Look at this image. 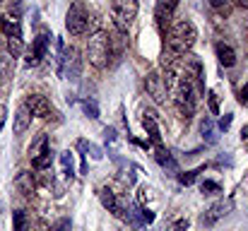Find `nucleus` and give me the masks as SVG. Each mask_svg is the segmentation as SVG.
<instances>
[{"mask_svg": "<svg viewBox=\"0 0 248 231\" xmlns=\"http://www.w3.org/2000/svg\"><path fill=\"white\" fill-rule=\"evenodd\" d=\"M51 164H53V150H51V147L31 159V166H34L36 171H46V169H51Z\"/></svg>", "mask_w": 248, "mask_h": 231, "instance_id": "16", "label": "nucleus"}, {"mask_svg": "<svg viewBox=\"0 0 248 231\" xmlns=\"http://www.w3.org/2000/svg\"><path fill=\"white\" fill-rule=\"evenodd\" d=\"M48 41H51V34L48 31H41V34H36V39H34V44H31V48L27 51V65H39L44 58H46V51H48Z\"/></svg>", "mask_w": 248, "mask_h": 231, "instance_id": "6", "label": "nucleus"}, {"mask_svg": "<svg viewBox=\"0 0 248 231\" xmlns=\"http://www.w3.org/2000/svg\"><path fill=\"white\" fill-rule=\"evenodd\" d=\"M232 207H234V205H232V200H219V202H215V205L202 215V219H200V222H202V227H215L222 217H227V215L232 212Z\"/></svg>", "mask_w": 248, "mask_h": 231, "instance_id": "9", "label": "nucleus"}, {"mask_svg": "<svg viewBox=\"0 0 248 231\" xmlns=\"http://www.w3.org/2000/svg\"><path fill=\"white\" fill-rule=\"evenodd\" d=\"M48 150V138L46 135H39L34 142H31V147H29V156L34 159V156H39L41 152H46Z\"/></svg>", "mask_w": 248, "mask_h": 231, "instance_id": "19", "label": "nucleus"}, {"mask_svg": "<svg viewBox=\"0 0 248 231\" xmlns=\"http://www.w3.org/2000/svg\"><path fill=\"white\" fill-rule=\"evenodd\" d=\"M229 128H232V113H227V116L219 121V130H224V133H227Z\"/></svg>", "mask_w": 248, "mask_h": 231, "instance_id": "30", "label": "nucleus"}, {"mask_svg": "<svg viewBox=\"0 0 248 231\" xmlns=\"http://www.w3.org/2000/svg\"><path fill=\"white\" fill-rule=\"evenodd\" d=\"M22 10H24V7H22V2H19V0H15V2L10 5V15H12V19H19V17H22Z\"/></svg>", "mask_w": 248, "mask_h": 231, "instance_id": "28", "label": "nucleus"}, {"mask_svg": "<svg viewBox=\"0 0 248 231\" xmlns=\"http://www.w3.org/2000/svg\"><path fill=\"white\" fill-rule=\"evenodd\" d=\"M207 104H210V111L217 116L219 113V96H217V92H210L207 94Z\"/></svg>", "mask_w": 248, "mask_h": 231, "instance_id": "26", "label": "nucleus"}, {"mask_svg": "<svg viewBox=\"0 0 248 231\" xmlns=\"http://www.w3.org/2000/svg\"><path fill=\"white\" fill-rule=\"evenodd\" d=\"M142 128H145V133L150 135V140H152L155 145L162 142V133H159V125H157V113H145Z\"/></svg>", "mask_w": 248, "mask_h": 231, "instance_id": "12", "label": "nucleus"}, {"mask_svg": "<svg viewBox=\"0 0 248 231\" xmlns=\"http://www.w3.org/2000/svg\"><path fill=\"white\" fill-rule=\"evenodd\" d=\"M155 156H157L159 166H164V169H169V171H178V164H176V159L166 152L164 147H157V154H155Z\"/></svg>", "mask_w": 248, "mask_h": 231, "instance_id": "17", "label": "nucleus"}, {"mask_svg": "<svg viewBox=\"0 0 248 231\" xmlns=\"http://www.w3.org/2000/svg\"><path fill=\"white\" fill-rule=\"evenodd\" d=\"M195 39H198L195 24H193L190 19H181V22H176L173 29H171L169 51H171L176 58H181V56H186V53L195 46Z\"/></svg>", "mask_w": 248, "mask_h": 231, "instance_id": "1", "label": "nucleus"}, {"mask_svg": "<svg viewBox=\"0 0 248 231\" xmlns=\"http://www.w3.org/2000/svg\"><path fill=\"white\" fill-rule=\"evenodd\" d=\"M159 5H164L166 10H171V12H176V7H178V2L181 0H157Z\"/></svg>", "mask_w": 248, "mask_h": 231, "instance_id": "29", "label": "nucleus"}, {"mask_svg": "<svg viewBox=\"0 0 248 231\" xmlns=\"http://www.w3.org/2000/svg\"><path fill=\"white\" fill-rule=\"evenodd\" d=\"M24 106H27V108L31 111V116H36V118H51V116H58V113L53 111L51 101H48L46 96H41V94H29L27 101H24Z\"/></svg>", "mask_w": 248, "mask_h": 231, "instance_id": "7", "label": "nucleus"}, {"mask_svg": "<svg viewBox=\"0 0 248 231\" xmlns=\"http://www.w3.org/2000/svg\"><path fill=\"white\" fill-rule=\"evenodd\" d=\"M239 101H241V104L248 101V84H244V89H241V94H239Z\"/></svg>", "mask_w": 248, "mask_h": 231, "instance_id": "32", "label": "nucleus"}, {"mask_svg": "<svg viewBox=\"0 0 248 231\" xmlns=\"http://www.w3.org/2000/svg\"><path fill=\"white\" fill-rule=\"evenodd\" d=\"M241 140H248V125L241 128Z\"/></svg>", "mask_w": 248, "mask_h": 231, "instance_id": "34", "label": "nucleus"}, {"mask_svg": "<svg viewBox=\"0 0 248 231\" xmlns=\"http://www.w3.org/2000/svg\"><path fill=\"white\" fill-rule=\"evenodd\" d=\"M70 227H73V222H70L68 217H63V219H58V222L53 224L51 231H70Z\"/></svg>", "mask_w": 248, "mask_h": 231, "instance_id": "27", "label": "nucleus"}, {"mask_svg": "<svg viewBox=\"0 0 248 231\" xmlns=\"http://www.w3.org/2000/svg\"><path fill=\"white\" fill-rule=\"evenodd\" d=\"M87 58L94 68L104 70L108 58H111V51H108V34L106 31H96L89 36V44H87Z\"/></svg>", "mask_w": 248, "mask_h": 231, "instance_id": "2", "label": "nucleus"}, {"mask_svg": "<svg viewBox=\"0 0 248 231\" xmlns=\"http://www.w3.org/2000/svg\"><path fill=\"white\" fill-rule=\"evenodd\" d=\"M186 229H188V222H186V219H178V222L173 224V231H186Z\"/></svg>", "mask_w": 248, "mask_h": 231, "instance_id": "31", "label": "nucleus"}, {"mask_svg": "<svg viewBox=\"0 0 248 231\" xmlns=\"http://www.w3.org/2000/svg\"><path fill=\"white\" fill-rule=\"evenodd\" d=\"M15 188H17L22 195H31V193H34V188H36L34 176H31V173H27V171H22V173L15 178Z\"/></svg>", "mask_w": 248, "mask_h": 231, "instance_id": "14", "label": "nucleus"}, {"mask_svg": "<svg viewBox=\"0 0 248 231\" xmlns=\"http://www.w3.org/2000/svg\"><path fill=\"white\" fill-rule=\"evenodd\" d=\"M99 200H101V205H104L113 217H123V212H125V210H123V205H121V200L116 198V193H113V190L101 188V190H99Z\"/></svg>", "mask_w": 248, "mask_h": 231, "instance_id": "10", "label": "nucleus"}, {"mask_svg": "<svg viewBox=\"0 0 248 231\" xmlns=\"http://www.w3.org/2000/svg\"><path fill=\"white\" fill-rule=\"evenodd\" d=\"M202 169H205V166L193 169V171H186V173H178V183H181V185H193V183L198 181V173H202Z\"/></svg>", "mask_w": 248, "mask_h": 231, "instance_id": "22", "label": "nucleus"}, {"mask_svg": "<svg viewBox=\"0 0 248 231\" xmlns=\"http://www.w3.org/2000/svg\"><path fill=\"white\" fill-rule=\"evenodd\" d=\"M61 164H63V173H65V178H73V176H75V169H73V152L61 154Z\"/></svg>", "mask_w": 248, "mask_h": 231, "instance_id": "23", "label": "nucleus"}, {"mask_svg": "<svg viewBox=\"0 0 248 231\" xmlns=\"http://www.w3.org/2000/svg\"><path fill=\"white\" fill-rule=\"evenodd\" d=\"M12 222H15V231H29V217H27V212H22V210L12 212Z\"/></svg>", "mask_w": 248, "mask_h": 231, "instance_id": "20", "label": "nucleus"}, {"mask_svg": "<svg viewBox=\"0 0 248 231\" xmlns=\"http://www.w3.org/2000/svg\"><path fill=\"white\" fill-rule=\"evenodd\" d=\"M145 87H147V94L157 101V104H166V84H164V77L159 73H150L145 77Z\"/></svg>", "mask_w": 248, "mask_h": 231, "instance_id": "8", "label": "nucleus"}, {"mask_svg": "<svg viewBox=\"0 0 248 231\" xmlns=\"http://www.w3.org/2000/svg\"><path fill=\"white\" fill-rule=\"evenodd\" d=\"M200 190H202L205 195H215V193H222V185L215 183V181H202V183H200Z\"/></svg>", "mask_w": 248, "mask_h": 231, "instance_id": "25", "label": "nucleus"}, {"mask_svg": "<svg viewBox=\"0 0 248 231\" xmlns=\"http://www.w3.org/2000/svg\"><path fill=\"white\" fill-rule=\"evenodd\" d=\"M111 10H113V24L118 31L128 34L130 22L138 15V0H111Z\"/></svg>", "mask_w": 248, "mask_h": 231, "instance_id": "4", "label": "nucleus"}, {"mask_svg": "<svg viewBox=\"0 0 248 231\" xmlns=\"http://www.w3.org/2000/svg\"><path fill=\"white\" fill-rule=\"evenodd\" d=\"M65 27H68V31L75 34V36H80V34H84V31L89 29V15H87L82 2H73V5H70V10H68V15H65Z\"/></svg>", "mask_w": 248, "mask_h": 231, "instance_id": "5", "label": "nucleus"}, {"mask_svg": "<svg viewBox=\"0 0 248 231\" xmlns=\"http://www.w3.org/2000/svg\"><path fill=\"white\" fill-rule=\"evenodd\" d=\"M123 217L128 219V224L133 227L135 231H145V219H142V215H140V207H128L125 212H123Z\"/></svg>", "mask_w": 248, "mask_h": 231, "instance_id": "15", "label": "nucleus"}, {"mask_svg": "<svg viewBox=\"0 0 248 231\" xmlns=\"http://www.w3.org/2000/svg\"><path fill=\"white\" fill-rule=\"evenodd\" d=\"M215 51H217V58H219V63H222L224 68L236 65V53H234V48H232L229 44H217Z\"/></svg>", "mask_w": 248, "mask_h": 231, "instance_id": "13", "label": "nucleus"}, {"mask_svg": "<svg viewBox=\"0 0 248 231\" xmlns=\"http://www.w3.org/2000/svg\"><path fill=\"white\" fill-rule=\"evenodd\" d=\"M210 5L217 7V10H222V7H227V0H210Z\"/></svg>", "mask_w": 248, "mask_h": 231, "instance_id": "33", "label": "nucleus"}, {"mask_svg": "<svg viewBox=\"0 0 248 231\" xmlns=\"http://www.w3.org/2000/svg\"><path fill=\"white\" fill-rule=\"evenodd\" d=\"M200 133H202V138H205V142H207V145H215V142H217L212 118H202V123H200Z\"/></svg>", "mask_w": 248, "mask_h": 231, "instance_id": "18", "label": "nucleus"}, {"mask_svg": "<svg viewBox=\"0 0 248 231\" xmlns=\"http://www.w3.org/2000/svg\"><path fill=\"white\" fill-rule=\"evenodd\" d=\"M22 51H24L22 39H19V36H7V53H10L12 58H17V56H22Z\"/></svg>", "mask_w": 248, "mask_h": 231, "instance_id": "21", "label": "nucleus"}, {"mask_svg": "<svg viewBox=\"0 0 248 231\" xmlns=\"http://www.w3.org/2000/svg\"><path fill=\"white\" fill-rule=\"evenodd\" d=\"M29 125H31V111L22 104V106L17 108V113H15V125H12V130H15V135H22Z\"/></svg>", "mask_w": 248, "mask_h": 231, "instance_id": "11", "label": "nucleus"}, {"mask_svg": "<svg viewBox=\"0 0 248 231\" xmlns=\"http://www.w3.org/2000/svg\"><path fill=\"white\" fill-rule=\"evenodd\" d=\"M239 2H241V5H244V7H248V0H239Z\"/></svg>", "mask_w": 248, "mask_h": 231, "instance_id": "35", "label": "nucleus"}, {"mask_svg": "<svg viewBox=\"0 0 248 231\" xmlns=\"http://www.w3.org/2000/svg\"><path fill=\"white\" fill-rule=\"evenodd\" d=\"M82 108H84V113H87L89 118H99V106H96V101H94V99H84Z\"/></svg>", "mask_w": 248, "mask_h": 231, "instance_id": "24", "label": "nucleus"}, {"mask_svg": "<svg viewBox=\"0 0 248 231\" xmlns=\"http://www.w3.org/2000/svg\"><path fill=\"white\" fill-rule=\"evenodd\" d=\"M173 101H176L178 111H181L186 118L193 116V111H195V92H193V79L188 75L178 77V82H176V87H173Z\"/></svg>", "mask_w": 248, "mask_h": 231, "instance_id": "3", "label": "nucleus"}]
</instances>
